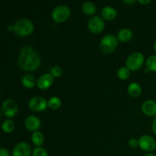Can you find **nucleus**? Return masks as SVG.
Returning a JSON list of instances; mask_svg holds the SVG:
<instances>
[{
    "label": "nucleus",
    "instance_id": "obj_1",
    "mask_svg": "<svg viewBox=\"0 0 156 156\" xmlns=\"http://www.w3.org/2000/svg\"><path fill=\"white\" fill-rule=\"evenodd\" d=\"M41 59L38 53L31 46L27 45L21 49L18 58V65L26 71H34L39 67Z\"/></svg>",
    "mask_w": 156,
    "mask_h": 156
},
{
    "label": "nucleus",
    "instance_id": "obj_2",
    "mask_svg": "<svg viewBox=\"0 0 156 156\" xmlns=\"http://www.w3.org/2000/svg\"><path fill=\"white\" fill-rule=\"evenodd\" d=\"M15 34L20 37L28 36L33 32L34 24L30 20L21 18L17 21L14 24Z\"/></svg>",
    "mask_w": 156,
    "mask_h": 156
},
{
    "label": "nucleus",
    "instance_id": "obj_3",
    "mask_svg": "<svg viewBox=\"0 0 156 156\" xmlns=\"http://www.w3.org/2000/svg\"><path fill=\"white\" fill-rule=\"evenodd\" d=\"M117 39L112 34H107L101 39L100 43V49L105 54L111 53L117 47Z\"/></svg>",
    "mask_w": 156,
    "mask_h": 156
},
{
    "label": "nucleus",
    "instance_id": "obj_4",
    "mask_svg": "<svg viewBox=\"0 0 156 156\" xmlns=\"http://www.w3.org/2000/svg\"><path fill=\"white\" fill-rule=\"evenodd\" d=\"M144 62V56L141 53L135 52L129 56L126 62V67L129 70H138Z\"/></svg>",
    "mask_w": 156,
    "mask_h": 156
},
{
    "label": "nucleus",
    "instance_id": "obj_5",
    "mask_svg": "<svg viewBox=\"0 0 156 156\" xmlns=\"http://www.w3.org/2000/svg\"><path fill=\"white\" fill-rule=\"evenodd\" d=\"M70 10L67 6L59 5L55 8L52 12V18L56 22H63L69 18Z\"/></svg>",
    "mask_w": 156,
    "mask_h": 156
},
{
    "label": "nucleus",
    "instance_id": "obj_6",
    "mask_svg": "<svg viewBox=\"0 0 156 156\" xmlns=\"http://www.w3.org/2000/svg\"><path fill=\"white\" fill-rule=\"evenodd\" d=\"M2 111L5 117H15L18 111V104L12 99L5 100L3 102L2 106Z\"/></svg>",
    "mask_w": 156,
    "mask_h": 156
},
{
    "label": "nucleus",
    "instance_id": "obj_7",
    "mask_svg": "<svg viewBox=\"0 0 156 156\" xmlns=\"http://www.w3.org/2000/svg\"><path fill=\"white\" fill-rule=\"evenodd\" d=\"M139 146L143 150L146 152H152L156 148L155 139L148 135H143L139 139Z\"/></svg>",
    "mask_w": 156,
    "mask_h": 156
},
{
    "label": "nucleus",
    "instance_id": "obj_8",
    "mask_svg": "<svg viewBox=\"0 0 156 156\" xmlns=\"http://www.w3.org/2000/svg\"><path fill=\"white\" fill-rule=\"evenodd\" d=\"M29 108L33 111L41 112L48 106V102L42 97H34L29 101Z\"/></svg>",
    "mask_w": 156,
    "mask_h": 156
},
{
    "label": "nucleus",
    "instance_id": "obj_9",
    "mask_svg": "<svg viewBox=\"0 0 156 156\" xmlns=\"http://www.w3.org/2000/svg\"><path fill=\"white\" fill-rule=\"evenodd\" d=\"M88 29L94 34H99L105 28V22L99 16H94L88 21Z\"/></svg>",
    "mask_w": 156,
    "mask_h": 156
},
{
    "label": "nucleus",
    "instance_id": "obj_10",
    "mask_svg": "<svg viewBox=\"0 0 156 156\" xmlns=\"http://www.w3.org/2000/svg\"><path fill=\"white\" fill-rule=\"evenodd\" d=\"M30 147L27 143H20L15 146L12 156H30Z\"/></svg>",
    "mask_w": 156,
    "mask_h": 156
},
{
    "label": "nucleus",
    "instance_id": "obj_11",
    "mask_svg": "<svg viewBox=\"0 0 156 156\" xmlns=\"http://www.w3.org/2000/svg\"><path fill=\"white\" fill-rule=\"evenodd\" d=\"M53 82V76L51 74H44L38 79L37 85L41 90H45L50 88Z\"/></svg>",
    "mask_w": 156,
    "mask_h": 156
},
{
    "label": "nucleus",
    "instance_id": "obj_12",
    "mask_svg": "<svg viewBox=\"0 0 156 156\" xmlns=\"http://www.w3.org/2000/svg\"><path fill=\"white\" fill-rule=\"evenodd\" d=\"M24 125L28 130L36 132L41 126V120L34 116H29L26 118Z\"/></svg>",
    "mask_w": 156,
    "mask_h": 156
},
{
    "label": "nucleus",
    "instance_id": "obj_13",
    "mask_svg": "<svg viewBox=\"0 0 156 156\" xmlns=\"http://www.w3.org/2000/svg\"><path fill=\"white\" fill-rule=\"evenodd\" d=\"M143 112L146 116H154L156 114V102L152 100H148L143 104Z\"/></svg>",
    "mask_w": 156,
    "mask_h": 156
},
{
    "label": "nucleus",
    "instance_id": "obj_14",
    "mask_svg": "<svg viewBox=\"0 0 156 156\" xmlns=\"http://www.w3.org/2000/svg\"><path fill=\"white\" fill-rule=\"evenodd\" d=\"M101 15L105 20L111 21V20H114L117 16V11L113 7L106 6L102 9Z\"/></svg>",
    "mask_w": 156,
    "mask_h": 156
},
{
    "label": "nucleus",
    "instance_id": "obj_15",
    "mask_svg": "<svg viewBox=\"0 0 156 156\" xmlns=\"http://www.w3.org/2000/svg\"><path fill=\"white\" fill-rule=\"evenodd\" d=\"M133 37V32L129 28L121 29L117 34V39L121 42L125 43L130 41Z\"/></svg>",
    "mask_w": 156,
    "mask_h": 156
},
{
    "label": "nucleus",
    "instance_id": "obj_16",
    "mask_svg": "<svg viewBox=\"0 0 156 156\" xmlns=\"http://www.w3.org/2000/svg\"><path fill=\"white\" fill-rule=\"evenodd\" d=\"M128 93L133 98H137L141 94L142 88L138 83L132 82L128 86Z\"/></svg>",
    "mask_w": 156,
    "mask_h": 156
},
{
    "label": "nucleus",
    "instance_id": "obj_17",
    "mask_svg": "<svg viewBox=\"0 0 156 156\" xmlns=\"http://www.w3.org/2000/svg\"><path fill=\"white\" fill-rule=\"evenodd\" d=\"M21 82L24 87L27 88H31L36 85V79L32 75L27 74L24 75L21 79Z\"/></svg>",
    "mask_w": 156,
    "mask_h": 156
},
{
    "label": "nucleus",
    "instance_id": "obj_18",
    "mask_svg": "<svg viewBox=\"0 0 156 156\" xmlns=\"http://www.w3.org/2000/svg\"><path fill=\"white\" fill-rule=\"evenodd\" d=\"M82 11L85 15H92L96 12V6L91 2H86L82 5Z\"/></svg>",
    "mask_w": 156,
    "mask_h": 156
},
{
    "label": "nucleus",
    "instance_id": "obj_19",
    "mask_svg": "<svg viewBox=\"0 0 156 156\" xmlns=\"http://www.w3.org/2000/svg\"><path fill=\"white\" fill-rule=\"evenodd\" d=\"M31 140L35 146H41L44 143V135L42 134V133L39 132V131H36V132L32 134Z\"/></svg>",
    "mask_w": 156,
    "mask_h": 156
},
{
    "label": "nucleus",
    "instance_id": "obj_20",
    "mask_svg": "<svg viewBox=\"0 0 156 156\" xmlns=\"http://www.w3.org/2000/svg\"><path fill=\"white\" fill-rule=\"evenodd\" d=\"M2 129L5 133H9L12 132L15 129V123L11 120H5V121L3 122L2 125Z\"/></svg>",
    "mask_w": 156,
    "mask_h": 156
},
{
    "label": "nucleus",
    "instance_id": "obj_21",
    "mask_svg": "<svg viewBox=\"0 0 156 156\" xmlns=\"http://www.w3.org/2000/svg\"><path fill=\"white\" fill-rule=\"evenodd\" d=\"M146 68L149 71L156 72V55L151 56L146 61Z\"/></svg>",
    "mask_w": 156,
    "mask_h": 156
},
{
    "label": "nucleus",
    "instance_id": "obj_22",
    "mask_svg": "<svg viewBox=\"0 0 156 156\" xmlns=\"http://www.w3.org/2000/svg\"><path fill=\"white\" fill-rule=\"evenodd\" d=\"M49 108L53 110H56L61 106V100L58 97H52L48 101Z\"/></svg>",
    "mask_w": 156,
    "mask_h": 156
},
{
    "label": "nucleus",
    "instance_id": "obj_23",
    "mask_svg": "<svg viewBox=\"0 0 156 156\" xmlns=\"http://www.w3.org/2000/svg\"><path fill=\"white\" fill-rule=\"evenodd\" d=\"M130 72L127 67H121L117 72V76L122 80H126L129 77Z\"/></svg>",
    "mask_w": 156,
    "mask_h": 156
},
{
    "label": "nucleus",
    "instance_id": "obj_24",
    "mask_svg": "<svg viewBox=\"0 0 156 156\" xmlns=\"http://www.w3.org/2000/svg\"><path fill=\"white\" fill-rule=\"evenodd\" d=\"M32 156H48V153L44 148L37 147L32 152Z\"/></svg>",
    "mask_w": 156,
    "mask_h": 156
},
{
    "label": "nucleus",
    "instance_id": "obj_25",
    "mask_svg": "<svg viewBox=\"0 0 156 156\" xmlns=\"http://www.w3.org/2000/svg\"><path fill=\"white\" fill-rule=\"evenodd\" d=\"M62 69L59 66H55L51 69V75L53 77H59L62 76Z\"/></svg>",
    "mask_w": 156,
    "mask_h": 156
},
{
    "label": "nucleus",
    "instance_id": "obj_26",
    "mask_svg": "<svg viewBox=\"0 0 156 156\" xmlns=\"http://www.w3.org/2000/svg\"><path fill=\"white\" fill-rule=\"evenodd\" d=\"M129 146L132 148H136L139 146V140L132 138L129 140Z\"/></svg>",
    "mask_w": 156,
    "mask_h": 156
},
{
    "label": "nucleus",
    "instance_id": "obj_27",
    "mask_svg": "<svg viewBox=\"0 0 156 156\" xmlns=\"http://www.w3.org/2000/svg\"><path fill=\"white\" fill-rule=\"evenodd\" d=\"M9 152L8 149H5V148H1L0 149V156H9Z\"/></svg>",
    "mask_w": 156,
    "mask_h": 156
},
{
    "label": "nucleus",
    "instance_id": "obj_28",
    "mask_svg": "<svg viewBox=\"0 0 156 156\" xmlns=\"http://www.w3.org/2000/svg\"><path fill=\"white\" fill-rule=\"evenodd\" d=\"M152 131H153L154 133L156 135V117L155 120H154L153 124H152Z\"/></svg>",
    "mask_w": 156,
    "mask_h": 156
},
{
    "label": "nucleus",
    "instance_id": "obj_29",
    "mask_svg": "<svg viewBox=\"0 0 156 156\" xmlns=\"http://www.w3.org/2000/svg\"><path fill=\"white\" fill-rule=\"evenodd\" d=\"M7 30H9V31H14V30H15V27H14V25L10 24V25L8 26Z\"/></svg>",
    "mask_w": 156,
    "mask_h": 156
},
{
    "label": "nucleus",
    "instance_id": "obj_30",
    "mask_svg": "<svg viewBox=\"0 0 156 156\" xmlns=\"http://www.w3.org/2000/svg\"><path fill=\"white\" fill-rule=\"evenodd\" d=\"M138 2L140 3V4H143V5H147V4H149V3H150V1H149V0H146V1H143V0H139Z\"/></svg>",
    "mask_w": 156,
    "mask_h": 156
},
{
    "label": "nucleus",
    "instance_id": "obj_31",
    "mask_svg": "<svg viewBox=\"0 0 156 156\" xmlns=\"http://www.w3.org/2000/svg\"><path fill=\"white\" fill-rule=\"evenodd\" d=\"M123 2L126 3V4H132V3L135 2V1H123Z\"/></svg>",
    "mask_w": 156,
    "mask_h": 156
},
{
    "label": "nucleus",
    "instance_id": "obj_32",
    "mask_svg": "<svg viewBox=\"0 0 156 156\" xmlns=\"http://www.w3.org/2000/svg\"><path fill=\"white\" fill-rule=\"evenodd\" d=\"M145 156H155V155H154V154H152V153H149V154H147V155H146Z\"/></svg>",
    "mask_w": 156,
    "mask_h": 156
},
{
    "label": "nucleus",
    "instance_id": "obj_33",
    "mask_svg": "<svg viewBox=\"0 0 156 156\" xmlns=\"http://www.w3.org/2000/svg\"><path fill=\"white\" fill-rule=\"evenodd\" d=\"M154 49H155V51L156 52V42L155 43V45H154Z\"/></svg>",
    "mask_w": 156,
    "mask_h": 156
}]
</instances>
